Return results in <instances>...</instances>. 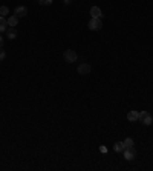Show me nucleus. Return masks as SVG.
Wrapping results in <instances>:
<instances>
[{"label":"nucleus","mask_w":153,"mask_h":171,"mask_svg":"<svg viewBox=\"0 0 153 171\" xmlns=\"http://www.w3.org/2000/svg\"><path fill=\"white\" fill-rule=\"evenodd\" d=\"M138 120L143 124V125H152L153 124V117L147 113V111H141V113H138Z\"/></svg>","instance_id":"1"},{"label":"nucleus","mask_w":153,"mask_h":171,"mask_svg":"<svg viewBox=\"0 0 153 171\" xmlns=\"http://www.w3.org/2000/svg\"><path fill=\"white\" fill-rule=\"evenodd\" d=\"M124 157H126V160H129V162H133L135 160V157H136V150L133 148V146H130V148H124Z\"/></svg>","instance_id":"2"},{"label":"nucleus","mask_w":153,"mask_h":171,"mask_svg":"<svg viewBox=\"0 0 153 171\" xmlns=\"http://www.w3.org/2000/svg\"><path fill=\"white\" fill-rule=\"evenodd\" d=\"M63 57H64V60H66L68 63H74V62H76V59H78V56H76V52L74 51V49H68V51H64Z\"/></svg>","instance_id":"3"},{"label":"nucleus","mask_w":153,"mask_h":171,"mask_svg":"<svg viewBox=\"0 0 153 171\" xmlns=\"http://www.w3.org/2000/svg\"><path fill=\"white\" fill-rule=\"evenodd\" d=\"M101 19H95V17H92L90 19V22H89V29L90 31H98V29H101Z\"/></svg>","instance_id":"4"},{"label":"nucleus","mask_w":153,"mask_h":171,"mask_svg":"<svg viewBox=\"0 0 153 171\" xmlns=\"http://www.w3.org/2000/svg\"><path fill=\"white\" fill-rule=\"evenodd\" d=\"M90 65L89 63H81L80 66H78V74H81V76H86V74H89L90 73Z\"/></svg>","instance_id":"5"},{"label":"nucleus","mask_w":153,"mask_h":171,"mask_svg":"<svg viewBox=\"0 0 153 171\" xmlns=\"http://www.w3.org/2000/svg\"><path fill=\"white\" fill-rule=\"evenodd\" d=\"M15 17H25V16H28V8L26 6H17L15 8V14H14Z\"/></svg>","instance_id":"6"},{"label":"nucleus","mask_w":153,"mask_h":171,"mask_svg":"<svg viewBox=\"0 0 153 171\" xmlns=\"http://www.w3.org/2000/svg\"><path fill=\"white\" fill-rule=\"evenodd\" d=\"M90 16L95 17V19H103V12H101V9L98 6H92L90 8Z\"/></svg>","instance_id":"7"},{"label":"nucleus","mask_w":153,"mask_h":171,"mask_svg":"<svg viewBox=\"0 0 153 171\" xmlns=\"http://www.w3.org/2000/svg\"><path fill=\"white\" fill-rule=\"evenodd\" d=\"M6 37H8L9 40H14V39L17 37V31H15V28H12V26L8 28V29H6Z\"/></svg>","instance_id":"8"},{"label":"nucleus","mask_w":153,"mask_h":171,"mask_svg":"<svg viewBox=\"0 0 153 171\" xmlns=\"http://www.w3.org/2000/svg\"><path fill=\"white\" fill-rule=\"evenodd\" d=\"M8 29V19L0 17V33H6Z\"/></svg>","instance_id":"9"},{"label":"nucleus","mask_w":153,"mask_h":171,"mask_svg":"<svg viewBox=\"0 0 153 171\" xmlns=\"http://www.w3.org/2000/svg\"><path fill=\"white\" fill-rule=\"evenodd\" d=\"M127 120L136 122V120H138V111H130V113L127 114Z\"/></svg>","instance_id":"10"},{"label":"nucleus","mask_w":153,"mask_h":171,"mask_svg":"<svg viewBox=\"0 0 153 171\" xmlns=\"http://www.w3.org/2000/svg\"><path fill=\"white\" fill-rule=\"evenodd\" d=\"M17 23H19V17L12 16V17H9V19H8V25H9V26L15 28V25H17Z\"/></svg>","instance_id":"11"},{"label":"nucleus","mask_w":153,"mask_h":171,"mask_svg":"<svg viewBox=\"0 0 153 171\" xmlns=\"http://www.w3.org/2000/svg\"><path fill=\"white\" fill-rule=\"evenodd\" d=\"M124 148H126V146H124V143H122V142H116V143H115V146H114V150L116 151V153H122V151H124Z\"/></svg>","instance_id":"12"},{"label":"nucleus","mask_w":153,"mask_h":171,"mask_svg":"<svg viewBox=\"0 0 153 171\" xmlns=\"http://www.w3.org/2000/svg\"><path fill=\"white\" fill-rule=\"evenodd\" d=\"M122 143H124V146H126V148H130V146H133V145H135L133 139H130V137H127L126 140H122Z\"/></svg>","instance_id":"13"},{"label":"nucleus","mask_w":153,"mask_h":171,"mask_svg":"<svg viewBox=\"0 0 153 171\" xmlns=\"http://www.w3.org/2000/svg\"><path fill=\"white\" fill-rule=\"evenodd\" d=\"M8 12H9L8 6H0V17H5V16H6Z\"/></svg>","instance_id":"14"},{"label":"nucleus","mask_w":153,"mask_h":171,"mask_svg":"<svg viewBox=\"0 0 153 171\" xmlns=\"http://www.w3.org/2000/svg\"><path fill=\"white\" fill-rule=\"evenodd\" d=\"M40 5H43V6H49V5H52V0H37Z\"/></svg>","instance_id":"15"},{"label":"nucleus","mask_w":153,"mask_h":171,"mask_svg":"<svg viewBox=\"0 0 153 171\" xmlns=\"http://www.w3.org/2000/svg\"><path fill=\"white\" fill-rule=\"evenodd\" d=\"M5 57H6V52H5V49H2V46H0V62L5 60Z\"/></svg>","instance_id":"16"},{"label":"nucleus","mask_w":153,"mask_h":171,"mask_svg":"<svg viewBox=\"0 0 153 171\" xmlns=\"http://www.w3.org/2000/svg\"><path fill=\"white\" fill-rule=\"evenodd\" d=\"M100 151H101V153H104V154H106V153H107V148H106V146H104V145H101V146H100Z\"/></svg>","instance_id":"17"},{"label":"nucleus","mask_w":153,"mask_h":171,"mask_svg":"<svg viewBox=\"0 0 153 171\" xmlns=\"http://www.w3.org/2000/svg\"><path fill=\"white\" fill-rule=\"evenodd\" d=\"M2 45H3V36L0 34V46H2Z\"/></svg>","instance_id":"18"},{"label":"nucleus","mask_w":153,"mask_h":171,"mask_svg":"<svg viewBox=\"0 0 153 171\" xmlns=\"http://www.w3.org/2000/svg\"><path fill=\"white\" fill-rule=\"evenodd\" d=\"M63 2H64L66 5H69V3H71V0H63Z\"/></svg>","instance_id":"19"}]
</instances>
